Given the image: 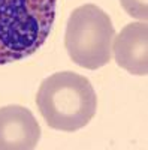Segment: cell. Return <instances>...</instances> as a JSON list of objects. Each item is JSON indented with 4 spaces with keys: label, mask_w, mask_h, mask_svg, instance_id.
Wrapping results in <instances>:
<instances>
[{
    "label": "cell",
    "mask_w": 148,
    "mask_h": 150,
    "mask_svg": "<svg viewBox=\"0 0 148 150\" xmlns=\"http://www.w3.org/2000/svg\"><path fill=\"white\" fill-rule=\"evenodd\" d=\"M57 0H0V65L27 59L46 42Z\"/></svg>",
    "instance_id": "cell-1"
},
{
    "label": "cell",
    "mask_w": 148,
    "mask_h": 150,
    "mask_svg": "<svg viewBox=\"0 0 148 150\" xmlns=\"http://www.w3.org/2000/svg\"><path fill=\"white\" fill-rule=\"evenodd\" d=\"M36 104L49 128L75 132L87 126L96 116L97 96L88 78L63 71L41 83Z\"/></svg>",
    "instance_id": "cell-2"
},
{
    "label": "cell",
    "mask_w": 148,
    "mask_h": 150,
    "mask_svg": "<svg viewBox=\"0 0 148 150\" xmlns=\"http://www.w3.org/2000/svg\"><path fill=\"white\" fill-rule=\"evenodd\" d=\"M115 29L109 15L93 3L72 11L66 24L65 48L73 63L96 71L112 57Z\"/></svg>",
    "instance_id": "cell-3"
},
{
    "label": "cell",
    "mask_w": 148,
    "mask_h": 150,
    "mask_svg": "<svg viewBox=\"0 0 148 150\" xmlns=\"http://www.w3.org/2000/svg\"><path fill=\"white\" fill-rule=\"evenodd\" d=\"M41 126L33 112L21 105L0 108V150H32L41 140Z\"/></svg>",
    "instance_id": "cell-4"
},
{
    "label": "cell",
    "mask_w": 148,
    "mask_h": 150,
    "mask_svg": "<svg viewBox=\"0 0 148 150\" xmlns=\"http://www.w3.org/2000/svg\"><path fill=\"white\" fill-rule=\"evenodd\" d=\"M112 53L117 65L132 75L148 74V26L147 21L130 23L115 35Z\"/></svg>",
    "instance_id": "cell-5"
},
{
    "label": "cell",
    "mask_w": 148,
    "mask_h": 150,
    "mask_svg": "<svg viewBox=\"0 0 148 150\" xmlns=\"http://www.w3.org/2000/svg\"><path fill=\"white\" fill-rule=\"evenodd\" d=\"M120 3L127 12V15L141 20V21H147L148 18V0H120Z\"/></svg>",
    "instance_id": "cell-6"
}]
</instances>
